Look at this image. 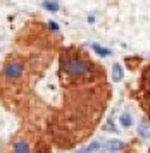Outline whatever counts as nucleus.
<instances>
[{
  "label": "nucleus",
  "instance_id": "nucleus-1",
  "mask_svg": "<svg viewBox=\"0 0 150 153\" xmlns=\"http://www.w3.org/2000/svg\"><path fill=\"white\" fill-rule=\"evenodd\" d=\"M62 69L68 72L71 77H85L90 74V67L86 62H83L81 59H78V57H68V59H64L62 60Z\"/></svg>",
  "mask_w": 150,
  "mask_h": 153
},
{
  "label": "nucleus",
  "instance_id": "nucleus-8",
  "mask_svg": "<svg viewBox=\"0 0 150 153\" xmlns=\"http://www.w3.org/2000/svg\"><path fill=\"white\" fill-rule=\"evenodd\" d=\"M138 134L142 136V138H145V139H148L150 141V126H147L143 122V124H140V127H138Z\"/></svg>",
  "mask_w": 150,
  "mask_h": 153
},
{
  "label": "nucleus",
  "instance_id": "nucleus-10",
  "mask_svg": "<svg viewBox=\"0 0 150 153\" xmlns=\"http://www.w3.org/2000/svg\"><path fill=\"white\" fill-rule=\"evenodd\" d=\"M43 7L50 10V12H57V9H59V4L57 2H52V0H45L43 2Z\"/></svg>",
  "mask_w": 150,
  "mask_h": 153
},
{
  "label": "nucleus",
  "instance_id": "nucleus-11",
  "mask_svg": "<svg viewBox=\"0 0 150 153\" xmlns=\"http://www.w3.org/2000/svg\"><path fill=\"white\" fill-rule=\"evenodd\" d=\"M48 26H50V29H54V31H57V29H59L57 22H54V21H50V22H48Z\"/></svg>",
  "mask_w": 150,
  "mask_h": 153
},
{
  "label": "nucleus",
  "instance_id": "nucleus-3",
  "mask_svg": "<svg viewBox=\"0 0 150 153\" xmlns=\"http://www.w3.org/2000/svg\"><path fill=\"white\" fill-rule=\"evenodd\" d=\"M12 153H31V146L26 139H16L12 145Z\"/></svg>",
  "mask_w": 150,
  "mask_h": 153
},
{
  "label": "nucleus",
  "instance_id": "nucleus-2",
  "mask_svg": "<svg viewBox=\"0 0 150 153\" xmlns=\"http://www.w3.org/2000/svg\"><path fill=\"white\" fill-rule=\"evenodd\" d=\"M22 71H24L22 62H19V60H10V62H7L5 67H4V76H5L7 79H17V77L22 74Z\"/></svg>",
  "mask_w": 150,
  "mask_h": 153
},
{
  "label": "nucleus",
  "instance_id": "nucleus-6",
  "mask_svg": "<svg viewBox=\"0 0 150 153\" xmlns=\"http://www.w3.org/2000/svg\"><path fill=\"white\" fill-rule=\"evenodd\" d=\"M119 122H121L123 127H131L133 126V117H131L130 112H124L123 115H121V119H119Z\"/></svg>",
  "mask_w": 150,
  "mask_h": 153
},
{
  "label": "nucleus",
  "instance_id": "nucleus-9",
  "mask_svg": "<svg viewBox=\"0 0 150 153\" xmlns=\"http://www.w3.org/2000/svg\"><path fill=\"white\" fill-rule=\"evenodd\" d=\"M92 48L95 50V52H97L100 57H109V55H110V50H109V48H104V47L97 45V43H93V45H92Z\"/></svg>",
  "mask_w": 150,
  "mask_h": 153
},
{
  "label": "nucleus",
  "instance_id": "nucleus-7",
  "mask_svg": "<svg viewBox=\"0 0 150 153\" xmlns=\"http://www.w3.org/2000/svg\"><path fill=\"white\" fill-rule=\"evenodd\" d=\"M102 146H104V143H100V141H93L92 145L86 146V148H85V150H81L80 153H93V152H97V150H100Z\"/></svg>",
  "mask_w": 150,
  "mask_h": 153
},
{
  "label": "nucleus",
  "instance_id": "nucleus-4",
  "mask_svg": "<svg viewBox=\"0 0 150 153\" xmlns=\"http://www.w3.org/2000/svg\"><path fill=\"white\" fill-rule=\"evenodd\" d=\"M104 146H105L109 152H119V150L124 148V143L119 141V139H109L107 143H104Z\"/></svg>",
  "mask_w": 150,
  "mask_h": 153
},
{
  "label": "nucleus",
  "instance_id": "nucleus-5",
  "mask_svg": "<svg viewBox=\"0 0 150 153\" xmlns=\"http://www.w3.org/2000/svg\"><path fill=\"white\" fill-rule=\"evenodd\" d=\"M123 79V67L119 64H114L112 65V81H121Z\"/></svg>",
  "mask_w": 150,
  "mask_h": 153
}]
</instances>
